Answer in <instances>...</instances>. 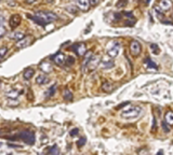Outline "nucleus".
I'll list each match as a JSON object with an SVG mask.
<instances>
[{
  "instance_id": "22",
  "label": "nucleus",
  "mask_w": 173,
  "mask_h": 155,
  "mask_svg": "<svg viewBox=\"0 0 173 155\" xmlns=\"http://www.w3.org/2000/svg\"><path fill=\"white\" fill-rule=\"evenodd\" d=\"M102 90L104 92H106V93H111L113 90V84L109 83V82H104L103 85H102Z\"/></svg>"
},
{
  "instance_id": "4",
  "label": "nucleus",
  "mask_w": 173,
  "mask_h": 155,
  "mask_svg": "<svg viewBox=\"0 0 173 155\" xmlns=\"http://www.w3.org/2000/svg\"><path fill=\"white\" fill-rule=\"evenodd\" d=\"M120 49H121V44H120L118 41H114L111 42L109 46L107 49V55L109 57L114 58L116 56H118V54L120 52Z\"/></svg>"
},
{
  "instance_id": "35",
  "label": "nucleus",
  "mask_w": 173,
  "mask_h": 155,
  "mask_svg": "<svg viewBox=\"0 0 173 155\" xmlns=\"http://www.w3.org/2000/svg\"><path fill=\"white\" fill-rule=\"evenodd\" d=\"M127 105H129V102H122L121 105H119V106L117 107V109H120V108H122V107L127 106Z\"/></svg>"
},
{
  "instance_id": "12",
  "label": "nucleus",
  "mask_w": 173,
  "mask_h": 155,
  "mask_svg": "<svg viewBox=\"0 0 173 155\" xmlns=\"http://www.w3.org/2000/svg\"><path fill=\"white\" fill-rule=\"evenodd\" d=\"M49 82H50L49 78L47 77V75H45V74H39L36 78V83L39 84V85H45V84H48Z\"/></svg>"
},
{
  "instance_id": "32",
  "label": "nucleus",
  "mask_w": 173,
  "mask_h": 155,
  "mask_svg": "<svg viewBox=\"0 0 173 155\" xmlns=\"http://www.w3.org/2000/svg\"><path fill=\"white\" fill-rule=\"evenodd\" d=\"M162 128H163V131H165V133H169V131H170L169 127L167 126V122H165V121H163V122H162Z\"/></svg>"
},
{
  "instance_id": "33",
  "label": "nucleus",
  "mask_w": 173,
  "mask_h": 155,
  "mask_svg": "<svg viewBox=\"0 0 173 155\" xmlns=\"http://www.w3.org/2000/svg\"><path fill=\"white\" fill-rule=\"evenodd\" d=\"M78 133H79V129H78V128H74V129H73V131H71L69 133V135L71 136V137H73V136L78 135Z\"/></svg>"
},
{
  "instance_id": "15",
  "label": "nucleus",
  "mask_w": 173,
  "mask_h": 155,
  "mask_svg": "<svg viewBox=\"0 0 173 155\" xmlns=\"http://www.w3.org/2000/svg\"><path fill=\"white\" fill-rule=\"evenodd\" d=\"M101 66H102L103 69H111V67H114V61H111V59L104 58L103 61H102V63H101Z\"/></svg>"
},
{
  "instance_id": "2",
  "label": "nucleus",
  "mask_w": 173,
  "mask_h": 155,
  "mask_svg": "<svg viewBox=\"0 0 173 155\" xmlns=\"http://www.w3.org/2000/svg\"><path fill=\"white\" fill-rule=\"evenodd\" d=\"M142 108L137 106H130L121 112V118L124 120H134L142 115Z\"/></svg>"
},
{
  "instance_id": "21",
  "label": "nucleus",
  "mask_w": 173,
  "mask_h": 155,
  "mask_svg": "<svg viewBox=\"0 0 173 155\" xmlns=\"http://www.w3.org/2000/svg\"><path fill=\"white\" fill-rule=\"evenodd\" d=\"M55 90H56V84H54V85H52L51 87H50L49 90L45 92V98H50L52 97L54 94H55Z\"/></svg>"
},
{
  "instance_id": "23",
  "label": "nucleus",
  "mask_w": 173,
  "mask_h": 155,
  "mask_svg": "<svg viewBox=\"0 0 173 155\" xmlns=\"http://www.w3.org/2000/svg\"><path fill=\"white\" fill-rule=\"evenodd\" d=\"M144 63H145V65L147 66L148 68H154V69H157V65L152 61V59H150V58H145Z\"/></svg>"
},
{
  "instance_id": "8",
  "label": "nucleus",
  "mask_w": 173,
  "mask_h": 155,
  "mask_svg": "<svg viewBox=\"0 0 173 155\" xmlns=\"http://www.w3.org/2000/svg\"><path fill=\"white\" fill-rule=\"evenodd\" d=\"M39 68L41 70L42 72H45V73H50V72H52V70H53V67L51 65V63L50 61H41L40 63V65H39Z\"/></svg>"
},
{
  "instance_id": "26",
  "label": "nucleus",
  "mask_w": 173,
  "mask_h": 155,
  "mask_svg": "<svg viewBox=\"0 0 173 155\" xmlns=\"http://www.w3.org/2000/svg\"><path fill=\"white\" fill-rule=\"evenodd\" d=\"M150 50H152V52L155 55H158V54L160 53V49H159V46L157 44H155V43H152L150 44Z\"/></svg>"
},
{
  "instance_id": "13",
  "label": "nucleus",
  "mask_w": 173,
  "mask_h": 155,
  "mask_svg": "<svg viewBox=\"0 0 173 155\" xmlns=\"http://www.w3.org/2000/svg\"><path fill=\"white\" fill-rule=\"evenodd\" d=\"M77 7L80 10L86 11L89 9V7H90V1L89 0H77Z\"/></svg>"
},
{
  "instance_id": "3",
  "label": "nucleus",
  "mask_w": 173,
  "mask_h": 155,
  "mask_svg": "<svg viewBox=\"0 0 173 155\" xmlns=\"http://www.w3.org/2000/svg\"><path fill=\"white\" fill-rule=\"evenodd\" d=\"M19 137H20V139L23 140L26 144H29V145H33L34 143H35V141H36L35 134L30 131H23L22 133L19 134Z\"/></svg>"
},
{
  "instance_id": "20",
  "label": "nucleus",
  "mask_w": 173,
  "mask_h": 155,
  "mask_svg": "<svg viewBox=\"0 0 173 155\" xmlns=\"http://www.w3.org/2000/svg\"><path fill=\"white\" fill-rule=\"evenodd\" d=\"M165 121L167 122V124L169 125H173V112L172 111H168L165 115Z\"/></svg>"
},
{
  "instance_id": "19",
  "label": "nucleus",
  "mask_w": 173,
  "mask_h": 155,
  "mask_svg": "<svg viewBox=\"0 0 173 155\" xmlns=\"http://www.w3.org/2000/svg\"><path fill=\"white\" fill-rule=\"evenodd\" d=\"M93 57V54L92 52H86L84 54V59H83V63H82V68H86V66H88V64L90 63L91 58Z\"/></svg>"
},
{
  "instance_id": "16",
  "label": "nucleus",
  "mask_w": 173,
  "mask_h": 155,
  "mask_svg": "<svg viewBox=\"0 0 173 155\" xmlns=\"http://www.w3.org/2000/svg\"><path fill=\"white\" fill-rule=\"evenodd\" d=\"M34 74H35V69L33 68H27V69L24 71V73H23V77H24L25 80H30L32 78L34 77Z\"/></svg>"
},
{
  "instance_id": "30",
  "label": "nucleus",
  "mask_w": 173,
  "mask_h": 155,
  "mask_svg": "<svg viewBox=\"0 0 173 155\" xmlns=\"http://www.w3.org/2000/svg\"><path fill=\"white\" fill-rule=\"evenodd\" d=\"M75 63V58L73 57V56H69V57H67L66 58V61H65V64H67L68 66H71L73 64Z\"/></svg>"
},
{
  "instance_id": "14",
  "label": "nucleus",
  "mask_w": 173,
  "mask_h": 155,
  "mask_svg": "<svg viewBox=\"0 0 173 155\" xmlns=\"http://www.w3.org/2000/svg\"><path fill=\"white\" fill-rule=\"evenodd\" d=\"M23 93V90H10L8 94H7V97L8 98H11V99H16L20 95Z\"/></svg>"
},
{
  "instance_id": "10",
  "label": "nucleus",
  "mask_w": 173,
  "mask_h": 155,
  "mask_svg": "<svg viewBox=\"0 0 173 155\" xmlns=\"http://www.w3.org/2000/svg\"><path fill=\"white\" fill-rule=\"evenodd\" d=\"M21 16L20 15H17V14H14V15H12L11 16V18H10V20H9V24H10V27L12 29L16 28L17 26H20V24H21Z\"/></svg>"
},
{
  "instance_id": "31",
  "label": "nucleus",
  "mask_w": 173,
  "mask_h": 155,
  "mask_svg": "<svg viewBox=\"0 0 173 155\" xmlns=\"http://www.w3.org/2000/svg\"><path fill=\"white\" fill-rule=\"evenodd\" d=\"M86 139L84 138V137H82V138H80L77 141V145H78L79 148L80 147H82V145H84V143H86Z\"/></svg>"
},
{
  "instance_id": "18",
  "label": "nucleus",
  "mask_w": 173,
  "mask_h": 155,
  "mask_svg": "<svg viewBox=\"0 0 173 155\" xmlns=\"http://www.w3.org/2000/svg\"><path fill=\"white\" fill-rule=\"evenodd\" d=\"M100 58L97 57V56H93V57L91 58V61H90V63L88 64V66L91 68V70H93L96 67V66L99 65L100 64V61H99Z\"/></svg>"
},
{
  "instance_id": "25",
  "label": "nucleus",
  "mask_w": 173,
  "mask_h": 155,
  "mask_svg": "<svg viewBox=\"0 0 173 155\" xmlns=\"http://www.w3.org/2000/svg\"><path fill=\"white\" fill-rule=\"evenodd\" d=\"M64 99L67 100V101H69L73 99V93L70 92L69 90H64Z\"/></svg>"
},
{
  "instance_id": "34",
  "label": "nucleus",
  "mask_w": 173,
  "mask_h": 155,
  "mask_svg": "<svg viewBox=\"0 0 173 155\" xmlns=\"http://www.w3.org/2000/svg\"><path fill=\"white\" fill-rule=\"evenodd\" d=\"M90 1V5H96V4H99V2L101 1V0H89Z\"/></svg>"
},
{
  "instance_id": "36",
  "label": "nucleus",
  "mask_w": 173,
  "mask_h": 155,
  "mask_svg": "<svg viewBox=\"0 0 173 155\" xmlns=\"http://www.w3.org/2000/svg\"><path fill=\"white\" fill-rule=\"evenodd\" d=\"M26 1H27V2H28V3H33V2H35V1H36V0H26Z\"/></svg>"
},
{
  "instance_id": "17",
  "label": "nucleus",
  "mask_w": 173,
  "mask_h": 155,
  "mask_svg": "<svg viewBox=\"0 0 173 155\" xmlns=\"http://www.w3.org/2000/svg\"><path fill=\"white\" fill-rule=\"evenodd\" d=\"M24 37H25L24 33H21V31H14V33H12L11 35H10V38H11L12 40H15V41L22 40Z\"/></svg>"
},
{
  "instance_id": "1",
  "label": "nucleus",
  "mask_w": 173,
  "mask_h": 155,
  "mask_svg": "<svg viewBox=\"0 0 173 155\" xmlns=\"http://www.w3.org/2000/svg\"><path fill=\"white\" fill-rule=\"evenodd\" d=\"M27 16L40 26H45L47 24H50L58 20V15L50 11H39V12H36L35 15L27 14Z\"/></svg>"
},
{
  "instance_id": "11",
  "label": "nucleus",
  "mask_w": 173,
  "mask_h": 155,
  "mask_svg": "<svg viewBox=\"0 0 173 155\" xmlns=\"http://www.w3.org/2000/svg\"><path fill=\"white\" fill-rule=\"evenodd\" d=\"M30 43H32V38L30 37H24L22 40L17 41L16 46L19 48V49H24V48H26V46H28Z\"/></svg>"
},
{
  "instance_id": "28",
  "label": "nucleus",
  "mask_w": 173,
  "mask_h": 155,
  "mask_svg": "<svg viewBox=\"0 0 173 155\" xmlns=\"http://www.w3.org/2000/svg\"><path fill=\"white\" fill-rule=\"evenodd\" d=\"M7 53H8V49L7 48H0V61H2L4 58V56L7 55Z\"/></svg>"
},
{
  "instance_id": "29",
  "label": "nucleus",
  "mask_w": 173,
  "mask_h": 155,
  "mask_svg": "<svg viewBox=\"0 0 173 155\" xmlns=\"http://www.w3.org/2000/svg\"><path fill=\"white\" fill-rule=\"evenodd\" d=\"M127 3H128V0H119L116 5H117L118 8H124V7L127 5Z\"/></svg>"
},
{
  "instance_id": "7",
  "label": "nucleus",
  "mask_w": 173,
  "mask_h": 155,
  "mask_svg": "<svg viewBox=\"0 0 173 155\" xmlns=\"http://www.w3.org/2000/svg\"><path fill=\"white\" fill-rule=\"evenodd\" d=\"M52 61L56 64V65H58V66H62V65H64L65 64V61H66V57H65V55L63 53H56L55 55H53L52 56Z\"/></svg>"
},
{
  "instance_id": "24",
  "label": "nucleus",
  "mask_w": 173,
  "mask_h": 155,
  "mask_svg": "<svg viewBox=\"0 0 173 155\" xmlns=\"http://www.w3.org/2000/svg\"><path fill=\"white\" fill-rule=\"evenodd\" d=\"M49 152H50V155H58L60 154V150H58V147L56 145V144H54L52 148H50Z\"/></svg>"
},
{
  "instance_id": "6",
  "label": "nucleus",
  "mask_w": 173,
  "mask_h": 155,
  "mask_svg": "<svg viewBox=\"0 0 173 155\" xmlns=\"http://www.w3.org/2000/svg\"><path fill=\"white\" fill-rule=\"evenodd\" d=\"M73 50L76 52L78 56H82L86 53V48L84 43H76V44L73 45Z\"/></svg>"
},
{
  "instance_id": "27",
  "label": "nucleus",
  "mask_w": 173,
  "mask_h": 155,
  "mask_svg": "<svg viewBox=\"0 0 173 155\" xmlns=\"http://www.w3.org/2000/svg\"><path fill=\"white\" fill-rule=\"evenodd\" d=\"M3 18L0 16V38L1 37H3L4 36V33H5V27L3 26Z\"/></svg>"
},
{
  "instance_id": "9",
  "label": "nucleus",
  "mask_w": 173,
  "mask_h": 155,
  "mask_svg": "<svg viewBox=\"0 0 173 155\" xmlns=\"http://www.w3.org/2000/svg\"><path fill=\"white\" fill-rule=\"evenodd\" d=\"M158 7L161 10V12H165L172 8V2H171V0H160L158 3Z\"/></svg>"
},
{
  "instance_id": "5",
  "label": "nucleus",
  "mask_w": 173,
  "mask_h": 155,
  "mask_svg": "<svg viewBox=\"0 0 173 155\" xmlns=\"http://www.w3.org/2000/svg\"><path fill=\"white\" fill-rule=\"evenodd\" d=\"M142 51V46L139 41H132L130 44V52L133 56H139Z\"/></svg>"
}]
</instances>
